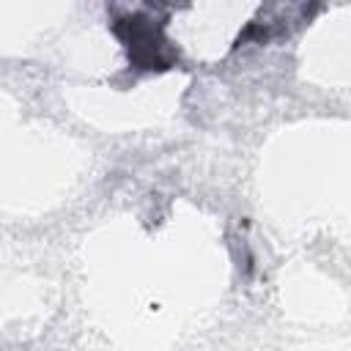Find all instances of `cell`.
Masks as SVG:
<instances>
[{
    "instance_id": "6da1fadb",
    "label": "cell",
    "mask_w": 351,
    "mask_h": 351,
    "mask_svg": "<svg viewBox=\"0 0 351 351\" xmlns=\"http://www.w3.org/2000/svg\"><path fill=\"white\" fill-rule=\"evenodd\" d=\"M115 36L129 47V60L137 69H148V71H162L173 66V58L165 52V38L159 36V30L154 27L151 19L143 16H126V19H115L112 22Z\"/></svg>"
}]
</instances>
